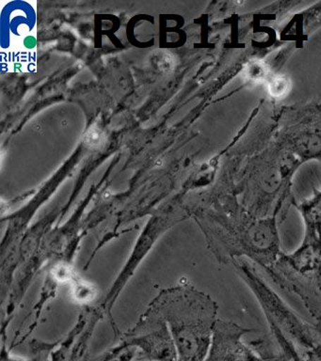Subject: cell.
Masks as SVG:
<instances>
[{
  "instance_id": "1",
  "label": "cell",
  "mask_w": 321,
  "mask_h": 361,
  "mask_svg": "<svg viewBox=\"0 0 321 361\" xmlns=\"http://www.w3.org/2000/svg\"><path fill=\"white\" fill-rule=\"evenodd\" d=\"M205 233L221 264L247 259L265 271L283 253L276 214L256 217L234 204L205 223Z\"/></svg>"
},
{
  "instance_id": "2",
  "label": "cell",
  "mask_w": 321,
  "mask_h": 361,
  "mask_svg": "<svg viewBox=\"0 0 321 361\" xmlns=\"http://www.w3.org/2000/svg\"><path fill=\"white\" fill-rule=\"evenodd\" d=\"M265 272L280 289L296 296L315 321L321 318V233H304L300 245L281 253Z\"/></svg>"
},
{
  "instance_id": "3",
  "label": "cell",
  "mask_w": 321,
  "mask_h": 361,
  "mask_svg": "<svg viewBox=\"0 0 321 361\" xmlns=\"http://www.w3.org/2000/svg\"><path fill=\"white\" fill-rule=\"evenodd\" d=\"M218 313V305L195 289L180 295L177 324L173 326V341L177 361H205Z\"/></svg>"
},
{
  "instance_id": "4",
  "label": "cell",
  "mask_w": 321,
  "mask_h": 361,
  "mask_svg": "<svg viewBox=\"0 0 321 361\" xmlns=\"http://www.w3.org/2000/svg\"><path fill=\"white\" fill-rule=\"evenodd\" d=\"M253 331L232 321L219 320L214 326L210 352L205 361H272L274 353L262 355L244 341V336Z\"/></svg>"
},
{
  "instance_id": "5",
  "label": "cell",
  "mask_w": 321,
  "mask_h": 361,
  "mask_svg": "<svg viewBox=\"0 0 321 361\" xmlns=\"http://www.w3.org/2000/svg\"><path fill=\"white\" fill-rule=\"evenodd\" d=\"M297 209L303 219L304 231L321 233V188L310 199L298 203Z\"/></svg>"
},
{
  "instance_id": "6",
  "label": "cell",
  "mask_w": 321,
  "mask_h": 361,
  "mask_svg": "<svg viewBox=\"0 0 321 361\" xmlns=\"http://www.w3.org/2000/svg\"><path fill=\"white\" fill-rule=\"evenodd\" d=\"M84 143L89 148L97 149L104 145L106 142V134L104 130L101 128L99 124L94 123L88 131L86 132L83 137Z\"/></svg>"
},
{
  "instance_id": "7",
  "label": "cell",
  "mask_w": 321,
  "mask_h": 361,
  "mask_svg": "<svg viewBox=\"0 0 321 361\" xmlns=\"http://www.w3.org/2000/svg\"><path fill=\"white\" fill-rule=\"evenodd\" d=\"M157 65H159V69L162 70L163 72H171L174 67V56L170 55V54H162L159 56V61H157Z\"/></svg>"
},
{
  "instance_id": "8",
  "label": "cell",
  "mask_w": 321,
  "mask_h": 361,
  "mask_svg": "<svg viewBox=\"0 0 321 361\" xmlns=\"http://www.w3.org/2000/svg\"><path fill=\"white\" fill-rule=\"evenodd\" d=\"M287 89V82L284 78L274 79L270 82L269 90L274 96H281L284 94Z\"/></svg>"
},
{
  "instance_id": "9",
  "label": "cell",
  "mask_w": 321,
  "mask_h": 361,
  "mask_svg": "<svg viewBox=\"0 0 321 361\" xmlns=\"http://www.w3.org/2000/svg\"><path fill=\"white\" fill-rule=\"evenodd\" d=\"M278 354V353H277ZM279 357H280L281 361H314L309 360V358L304 357L303 355L301 354L300 352L293 353V354L290 355H279Z\"/></svg>"
},
{
  "instance_id": "10",
  "label": "cell",
  "mask_w": 321,
  "mask_h": 361,
  "mask_svg": "<svg viewBox=\"0 0 321 361\" xmlns=\"http://www.w3.org/2000/svg\"><path fill=\"white\" fill-rule=\"evenodd\" d=\"M314 326L315 327V329H317V331L318 332V334H320L321 338V318L318 319V320L315 321Z\"/></svg>"
},
{
  "instance_id": "11",
  "label": "cell",
  "mask_w": 321,
  "mask_h": 361,
  "mask_svg": "<svg viewBox=\"0 0 321 361\" xmlns=\"http://www.w3.org/2000/svg\"><path fill=\"white\" fill-rule=\"evenodd\" d=\"M272 361H281V360H280V358H279V357H278V355H277V354H276V355H275V357H274V358H273V360H272Z\"/></svg>"
}]
</instances>
